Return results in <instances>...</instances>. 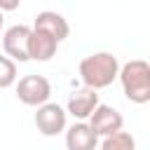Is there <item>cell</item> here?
Listing matches in <instances>:
<instances>
[{
  "label": "cell",
  "mask_w": 150,
  "mask_h": 150,
  "mask_svg": "<svg viewBox=\"0 0 150 150\" xmlns=\"http://www.w3.org/2000/svg\"><path fill=\"white\" fill-rule=\"evenodd\" d=\"M77 73H80V80H82L84 87L98 91V89L110 87L117 80L120 61L112 52H94V54H89L80 61Z\"/></svg>",
  "instance_id": "obj_1"
},
{
  "label": "cell",
  "mask_w": 150,
  "mask_h": 150,
  "mask_svg": "<svg viewBox=\"0 0 150 150\" xmlns=\"http://www.w3.org/2000/svg\"><path fill=\"white\" fill-rule=\"evenodd\" d=\"M117 80L122 84L124 96L136 103L143 105L150 101V63L143 59H131L124 66H120Z\"/></svg>",
  "instance_id": "obj_2"
},
{
  "label": "cell",
  "mask_w": 150,
  "mask_h": 150,
  "mask_svg": "<svg viewBox=\"0 0 150 150\" xmlns=\"http://www.w3.org/2000/svg\"><path fill=\"white\" fill-rule=\"evenodd\" d=\"M14 87H16V98L30 108L47 103L52 96V84L45 75H23Z\"/></svg>",
  "instance_id": "obj_3"
},
{
  "label": "cell",
  "mask_w": 150,
  "mask_h": 150,
  "mask_svg": "<svg viewBox=\"0 0 150 150\" xmlns=\"http://www.w3.org/2000/svg\"><path fill=\"white\" fill-rule=\"evenodd\" d=\"M33 120H35V127H38V131L42 136H59L68 127V112H66V108L59 105V103H49V101L42 103V105H38Z\"/></svg>",
  "instance_id": "obj_4"
},
{
  "label": "cell",
  "mask_w": 150,
  "mask_h": 150,
  "mask_svg": "<svg viewBox=\"0 0 150 150\" xmlns=\"http://www.w3.org/2000/svg\"><path fill=\"white\" fill-rule=\"evenodd\" d=\"M87 124L91 127V131H94L98 138H105V136H110V134L122 131L124 117H122V112H120L117 108L105 105V103H98V105L94 108V112L89 115Z\"/></svg>",
  "instance_id": "obj_5"
},
{
  "label": "cell",
  "mask_w": 150,
  "mask_h": 150,
  "mask_svg": "<svg viewBox=\"0 0 150 150\" xmlns=\"http://www.w3.org/2000/svg\"><path fill=\"white\" fill-rule=\"evenodd\" d=\"M28 38H30V26L23 23H14L5 30L2 35V49L5 56L12 59L14 63H26L28 59Z\"/></svg>",
  "instance_id": "obj_6"
},
{
  "label": "cell",
  "mask_w": 150,
  "mask_h": 150,
  "mask_svg": "<svg viewBox=\"0 0 150 150\" xmlns=\"http://www.w3.org/2000/svg\"><path fill=\"white\" fill-rule=\"evenodd\" d=\"M98 94L89 87H82V89H75L70 96H68V103H66V112L73 115L77 122H87L89 115L94 112V108L98 105Z\"/></svg>",
  "instance_id": "obj_7"
},
{
  "label": "cell",
  "mask_w": 150,
  "mask_h": 150,
  "mask_svg": "<svg viewBox=\"0 0 150 150\" xmlns=\"http://www.w3.org/2000/svg\"><path fill=\"white\" fill-rule=\"evenodd\" d=\"M33 28H35V30L47 33V35H49V38H54L59 45L70 35V26H68V21L63 19V14L52 12V9L40 12V14L35 16V21H33Z\"/></svg>",
  "instance_id": "obj_8"
},
{
  "label": "cell",
  "mask_w": 150,
  "mask_h": 150,
  "mask_svg": "<svg viewBox=\"0 0 150 150\" xmlns=\"http://www.w3.org/2000/svg\"><path fill=\"white\" fill-rule=\"evenodd\" d=\"M98 136L87 122H75L66 127V150H96Z\"/></svg>",
  "instance_id": "obj_9"
},
{
  "label": "cell",
  "mask_w": 150,
  "mask_h": 150,
  "mask_svg": "<svg viewBox=\"0 0 150 150\" xmlns=\"http://www.w3.org/2000/svg\"><path fill=\"white\" fill-rule=\"evenodd\" d=\"M59 49V42L54 38H49L42 30L30 28V38H28V59L30 61H49Z\"/></svg>",
  "instance_id": "obj_10"
},
{
  "label": "cell",
  "mask_w": 150,
  "mask_h": 150,
  "mask_svg": "<svg viewBox=\"0 0 150 150\" xmlns=\"http://www.w3.org/2000/svg\"><path fill=\"white\" fill-rule=\"evenodd\" d=\"M98 150H136V141L129 131H117V134H110L105 136L101 143Z\"/></svg>",
  "instance_id": "obj_11"
},
{
  "label": "cell",
  "mask_w": 150,
  "mask_h": 150,
  "mask_svg": "<svg viewBox=\"0 0 150 150\" xmlns=\"http://www.w3.org/2000/svg\"><path fill=\"white\" fill-rule=\"evenodd\" d=\"M16 63L12 59H7L5 54H0V89L14 87L16 84Z\"/></svg>",
  "instance_id": "obj_12"
},
{
  "label": "cell",
  "mask_w": 150,
  "mask_h": 150,
  "mask_svg": "<svg viewBox=\"0 0 150 150\" xmlns=\"http://www.w3.org/2000/svg\"><path fill=\"white\" fill-rule=\"evenodd\" d=\"M21 5V0H0V12H14Z\"/></svg>",
  "instance_id": "obj_13"
},
{
  "label": "cell",
  "mask_w": 150,
  "mask_h": 150,
  "mask_svg": "<svg viewBox=\"0 0 150 150\" xmlns=\"http://www.w3.org/2000/svg\"><path fill=\"white\" fill-rule=\"evenodd\" d=\"M2 26H5V12H0V30H2Z\"/></svg>",
  "instance_id": "obj_14"
}]
</instances>
